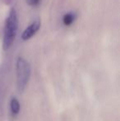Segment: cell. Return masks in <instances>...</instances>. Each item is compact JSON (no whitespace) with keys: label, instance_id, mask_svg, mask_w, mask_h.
I'll list each match as a JSON object with an SVG mask.
<instances>
[{"label":"cell","instance_id":"obj_4","mask_svg":"<svg viewBox=\"0 0 120 121\" xmlns=\"http://www.w3.org/2000/svg\"><path fill=\"white\" fill-rule=\"evenodd\" d=\"M10 109H11L12 113L14 115H17L20 112V109H21V105H20V102L16 97H12L10 101Z\"/></svg>","mask_w":120,"mask_h":121},{"label":"cell","instance_id":"obj_1","mask_svg":"<svg viewBox=\"0 0 120 121\" xmlns=\"http://www.w3.org/2000/svg\"><path fill=\"white\" fill-rule=\"evenodd\" d=\"M18 30V18L15 8H11L8 17L6 18L3 29V47L8 50L12 45Z\"/></svg>","mask_w":120,"mask_h":121},{"label":"cell","instance_id":"obj_3","mask_svg":"<svg viewBox=\"0 0 120 121\" xmlns=\"http://www.w3.org/2000/svg\"><path fill=\"white\" fill-rule=\"evenodd\" d=\"M40 20H35L33 22H31L30 24L23 30L22 34H21V40L26 41V40H30V38L34 36L35 34L37 33L40 27Z\"/></svg>","mask_w":120,"mask_h":121},{"label":"cell","instance_id":"obj_7","mask_svg":"<svg viewBox=\"0 0 120 121\" xmlns=\"http://www.w3.org/2000/svg\"><path fill=\"white\" fill-rule=\"evenodd\" d=\"M4 1H5V3H8H8H11V2L12 1V0H4Z\"/></svg>","mask_w":120,"mask_h":121},{"label":"cell","instance_id":"obj_2","mask_svg":"<svg viewBox=\"0 0 120 121\" xmlns=\"http://www.w3.org/2000/svg\"><path fill=\"white\" fill-rule=\"evenodd\" d=\"M17 84L20 91H23L26 87L30 76V65L27 60L22 57H19L16 64Z\"/></svg>","mask_w":120,"mask_h":121},{"label":"cell","instance_id":"obj_6","mask_svg":"<svg viewBox=\"0 0 120 121\" xmlns=\"http://www.w3.org/2000/svg\"><path fill=\"white\" fill-rule=\"evenodd\" d=\"M26 3H27L29 6H31V7H36L37 5L40 3V0H26Z\"/></svg>","mask_w":120,"mask_h":121},{"label":"cell","instance_id":"obj_5","mask_svg":"<svg viewBox=\"0 0 120 121\" xmlns=\"http://www.w3.org/2000/svg\"><path fill=\"white\" fill-rule=\"evenodd\" d=\"M76 19V15L73 13H67L62 17V22L65 26H70Z\"/></svg>","mask_w":120,"mask_h":121}]
</instances>
